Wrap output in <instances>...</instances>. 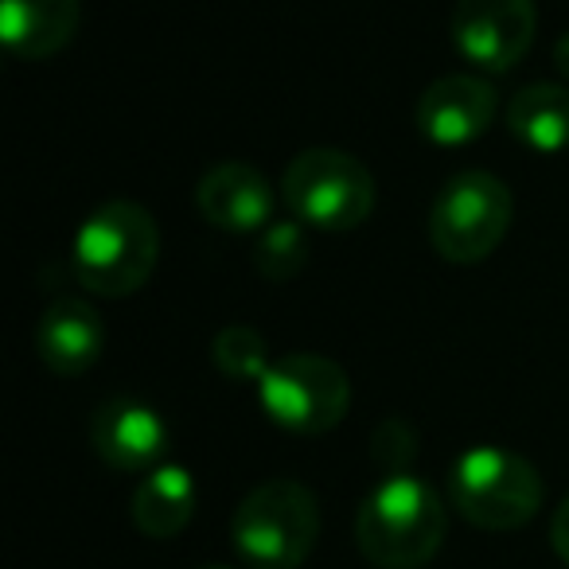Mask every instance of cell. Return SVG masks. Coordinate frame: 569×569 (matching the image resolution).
Returning a JSON list of instances; mask_svg holds the SVG:
<instances>
[{"instance_id":"1","label":"cell","mask_w":569,"mask_h":569,"mask_svg":"<svg viewBox=\"0 0 569 569\" xmlns=\"http://www.w3.org/2000/svg\"><path fill=\"white\" fill-rule=\"evenodd\" d=\"M160 261V227L133 199L94 207L74 234L71 273L87 293L102 301L133 297Z\"/></svg>"},{"instance_id":"2","label":"cell","mask_w":569,"mask_h":569,"mask_svg":"<svg viewBox=\"0 0 569 569\" xmlns=\"http://www.w3.org/2000/svg\"><path fill=\"white\" fill-rule=\"evenodd\" d=\"M356 542L379 569H421L445 542V503L410 472L387 476L356 515Z\"/></svg>"},{"instance_id":"3","label":"cell","mask_w":569,"mask_h":569,"mask_svg":"<svg viewBox=\"0 0 569 569\" xmlns=\"http://www.w3.org/2000/svg\"><path fill=\"white\" fill-rule=\"evenodd\" d=\"M320 538V503L297 480H266L238 503L230 542L250 569H297Z\"/></svg>"},{"instance_id":"4","label":"cell","mask_w":569,"mask_h":569,"mask_svg":"<svg viewBox=\"0 0 569 569\" xmlns=\"http://www.w3.org/2000/svg\"><path fill=\"white\" fill-rule=\"evenodd\" d=\"M546 483L527 457L499 445L465 449L449 468V499L472 527L519 530L538 515Z\"/></svg>"},{"instance_id":"5","label":"cell","mask_w":569,"mask_h":569,"mask_svg":"<svg viewBox=\"0 0 569 569\" xmlns=\"http://www.w3.org/2000/svg\"><path fill=\"white\" fill-rule=\"evenodd\" d=\"M281 199L305 227L343 234L371 219L379 196L375 176L359 157L343 149H305L284 168Z\"/></svg>"},{"instance_id":"6","label":"cell","mask_w":569,"mask_h":569,"mask_svg":"<svg viewBox=\"0 0 569 569\" xmlns=\"http://www.w3.org/2000/svg\"><path fill=\"white\" fill-rule=\"evenodd\" d=\"M515 219V199L499 176L483 168L457 172L429 207V242L437 258L452 266H476L491 258Z\"/></svg>"},{"instance_id":"7","label":"cell","mask_w":569,"mask_h":569,"mask_svg":"<svg viewBox=\"0 0 569 569\" xmlns=\"http://www.w3.org/2000/svg\"><path fill=\"white\" fill-rule=\"evenodd\" d=\"M258 402L277 429L297 437H320L348 418L351 382L336 359L317 351H293L273 359L258 382Z\"/></svg>"},{"instance_id":"8","label":"cell","mask_w":569,"mask_h":569,"mask_svg":"<svg viewBox=\"0 0 569 569\" xmlns=\"http://www.w3.org/2000/svg\"><path fill=\"white\" fill-rule=\"evenodd\" d=\"M535 0H457L452 9V43L472 67L507 74L527 59L535 43Z\"/></svg>"},{"instance_id":"9","label":"cell","mask_w":569,"mask_h":569,"mask_svg":"<svg viewBox=\"0 0 569 569\" xmlns=\"http://www.w3.org/2000/svg\"><path fill=\"white\" fill-rule=\"evenodd\" d=\"M499 113V94L480 74H445L429 82L418 98V129L429 144L441 149H465L480 141Z\"/></svg>"},{"instance_id":"10","label":"cell","mask_w":569,"mask_h":569,"mask_svg":"<svg viewBox=\"0 0 569 569\" xmlns=\"http://www.w3.org/2000/svg\"><path fill=\"white\" fill-rule=\"evenodd\" d=\"M90 445L118 472H152L168 452V426L141 398H106L90 418Z\"/></svg>"},{"instance_id":"11","label":"cell","mask_w":569,"mask_h":569,"mask_svg":"<svg viewBox=\"0 0 569 569\" xmlns=\"http://www.w3.org/2000/svg\"><path fill=\"white\" fill-rule=\"evenodd\" d=\"M196 203L211 227L227 230V234H253V230H266L273 222L277 191L253 164L227 160L199 180Z\"/></svg>"},{"instance_id":"12","label":"cell","mask_w":569,"mask_h":569,"mask_svg":"<svg viewBox=\"0 0 569 569\" xmlns=\"http://www.w3.org/2000/svg\"><path fill=\"white\" fill-rule=\"evenodd\" d=\"M106 348V325L87 301L79 297H63V301L48 305L36 325V351H40L43 367L56 375H87L90 367L102 359Z\"/></svg>"},{"instance_id":"13","label":"cell","mask_w":569,"mask_h":569,"mask_svg":"<svg viewBox=\"0 0 569 569\" xmlns=\"http://www.w3.org/2000/svg\"><path fill=\"white\" fill-rule=\"evenodd\" d=\"M79 0H0V40L28 63L59 56L79 32Z\"/></svg>"},{"instance_id":"14","label":"cell","mask_w":569,"mask_h":569,"mask_svg":"<svg viewBox=\"0 0 569 569\" xmlns=\"http://www.w3.org/2000/svg\"><path fill=\"white\" fill-rule=\"evenodd\" d=\"M503 126L522 149L538 157L569 149V90L558 82H535L511 94L503 110Z\"/></svg>"},{"instance_id":"15","label":"cell","mask_w":569,"mask_h":569,"mask_svg":"<svg viewBox=\"0 0 569 569\" xmlns=\"http://www.w3.org/2000/svg\"><path fill=\"white\" fill-rule=\"evenodd\" d=\"M129 515L144 538H176L196 515V476L183 465H157L137 483Z\"/></svg>"},{"instance_id":"16","label":"cell","mask_w":569,"mask_h":569,"mask_svg":"<svg viewBox=\"0 0 569 569\" xmlns=\"http://www.w3.org/2000/svg\"><path fill=\"white\" fill-rule=\"evenodd\" d=\"M250 261L266 281H289L309 261V238H305L301 219H273L258 234L250 250Z\"/></svg>"},{"instance_id":"17","label":"cell","mask_w":569,"mask_h":569,"mask_svg":"<svg viewBox=\"0 0 569 569\" xmlns=\"http://www.w3.org/2000/svg\"><path fill=\"white\" fill-rule=\"evenodd\" d=\"M211 363H214V371L227 375V379L253 382V387H258L261 375L273 367V356H269V343L258 328L230 325V328H222V332H214Z\"/></svg>"},{"instance_id":"18","label":"cell","mask_w":569,"mask_h":569,"mask_svg":"<svg viewBox=\"0 0 569 569\" xmlns=\"http://www.w3.org/2000/svg\"><path fill=\"white\" fill-rule=\"evenodd\" d=\"M371 457L379 468H387V476L406 472L413 465V457H418V433H413V426H406L402 418L382 421L371 437Z\"/></svg>"},{"instance_id":"19","label":"cell","mask_w":569,"mask_h":569,"mask_svg":"<svg viewBox=\"0 0 569 569\" xmlns=\"http://www.w3.org/2000/svg\"><path fill=\"white\" fill-rule=\"evenodd\" d=\"M550 546H553V553L569 566V496L561 499V507L550 519Z\"/></svg>"},{"instance_id":"20","label":"cell","mask_w":569,"mask_h":569,"mask_svg":"<svg viewBox=\"0 0 569 569\" xmlns=\"http://www.w3.org/2000/svg\"><path fill=\"white\" fill-rule=\"evenodd\" d=\"M553 67H558L561 79L569 82V28L558 36V43H553Z\"/></svg>"},{"instance_id":"21","label":"cell","mask_w":569,"mask_h":569,"mask_svg":"<svg viewBox=\"0 0 569 569\" xmlns=\"http://www.w3.org/2000/svg\"><path fill=\"white\" fill-rule=\"evenodd\" d=\"M199 569H234V566H199Z\"/></svg>"}]
</instances>
